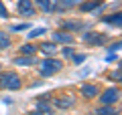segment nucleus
<instances>
[{"label":"nucleus","instance_id":"obj_1","mask_svg":"<svg viewBox=\"0 0 122 115\" xmlns=\"http://www.w3.org/2000/svg\"><path fill=\"white\" fill-rule=\"evenodd\" d=\"M0 89H8V91L20 89V77L16 73H12V71L0 73Z\"/></svg>","mask_w":122,"mask_h":115},{"label":"nucleus","instance_id":"obj_2","mask_svg":"<svg viewBox=\"0 0 122 115\" xmlns=\"http://www.w3.org/2000/svg\"><path fill=\"white\" fill-rule=\"evenodd\" d=\"M61 67H63L61 61L53 59V57H47L43 63H39V73L43 77H51V75H55L57 71H61Z\"/></svg>","mask_w":122,"mask_h":115},{"label":"nucleus","instance_id":"obj_3","mask_svg":"<svg viewBox=\"0 0 122 115\" xmlns=\"http://www.w3.org/2000/svg\"><path fill=\"white\" fill-rule=\"evenodd\" d=\"M118 99H120V91H118L116 87H110V89H106L104 93L100 95L102 105H114V103H118Z\"/></svg>","mask_w":122,"mask_h":115},{"label":"nucleus","instance_id":"obj_4","mask_svg":"<svg viewBox=\"0 0 122 115\" xmlns=\"http://www.w3.org/2000/svg\"><path fill=\"white\" fill-rule=\"evenodd\" d=\"M16 10H18V14H22V16H35V6H33V0H18Z\"/></svg>","mask_w":122,"mask_h":115},{"label":"nucleus","instance_id":"obj_5","mask_svg":"<svg viewBox=\"0 0 122 115\" xmlns=\"http://www.w3.org/2000/svg\"><path fill=\"white\" fill-rule=\"evenodd\" d=\"M55 105L59 107V109L73 107V105H75V97H73V95H63V97H57V99H55Z\"/></svg>","mask_w":122,"mask_h":115},{"label":"nucleus","instance_id":"obj_6","mask_svg":"<svg viewBox=\"0 0 122 115\" xmlns=\"http://www.w3.org/2000/svg\"><path fill=\"white\" fill-rule=\"evenodd\" d=\"M35 2L43 12H53L57 8V0H35Z\"/></svg>","mask_w":122,"mask_h":115},{"label":"nucleus","instance_id":"obj_7","mask_svg":"<svg viewBox=\"0 0 122 115\" xmlns=\"http://www.w3.org/2000/svg\"><path fill=\"white\" fill-rule=\"evenodd\" d=\"M83 40H87V43H92V44H102L106 40V36H102V34H98V32H86L83 34Z\"/></svg>","mask_w":122,"mask_h":115},{"label":"nucleus","instance_id":"obj_8","mask_svg":"<svg viewBox=\"0 0 122 115\" xmlns=\"http://www.w3.org/2000/svg\"><path fill=\"white\" fill-rule=\"evenodd\" d=\"M81 95H83L86 99L98 97V87H96V85H81Z\"/></svg>","mask_w":122,"mask_h":115},{"label":"nucleus","instance_id":"obj_9","mask_svg":"<svg viewBox=\"0 0 122 115\" xmlns=\"http://www.w3.org/2000/svg\"><path fill=\"white\" fill-rule=\"evenodd\" d=\"M53 40L63 43V44H71L73 43V36H71L69 32H53Z\"/></svg>","mask_w":122,"mask_h":115},{"label":"nucleus","instance_id":"obj_10","mask_svg":"<svg viewBox=\"0 0 122 115\" xmlns=\"http://www.w3.org/2000/svg\"><path fill=\"white\" fill-rule=\"evenodd\" d=\"M37 109H39V113H41V115H45V113H51V103H49V99L41 97L39 101H37Z\"/></svg>","mask_w":122,"mask_h":115},{"label":"nucleus","instance_id":"obj_11","mask_svg":"<svg viewBox=\"0 0 122 115\" xmlns=\"http://www.w3.org/2000/svg\"><path fill=\"white\" fill-rule=\"evenodd\" d=\"M14 65H20V67H30V65H35V57H29V55L16 57V59H14Z\"/></svg>","mask_w":122,"mask_h":115},{"label":"nucleus","instance_id":"obj_12","mask_svg":"<svg viewBox=\"0 0 122 115\" xmlns=\"http://www.w3.org/2000/svg\"><path fill=\"white\" fill-rule=\"evenodd\" d=\"M94 115H118V109H114V105H104V107H98Z\"/></svg>","mask_w":122,"mask_h":115},{"label":"nucleus","instance_id":"obj_13","mask_svg":"<svg viewBox=\"0 0 122 115\" xmlns=\"http://www.w3.org/2000/svg\"><path fill=\"white\" fill-rule=\"evenodd\" d=\"M102 4H104L102 0H92V2H83V4H81V12H90V10H96V8H100Z\"/></svg>","mask_w":122,"mask_h":115},{"label":"nucleus","instance_id":"obj_14","mask_svg":"<svg viewBox=\"0 0 122 115\" xmlns=\"http://www.w3.org/2000/svg\"><path fill=\"white\" fill-rule=\"evenodd\" d=\"M41 51L45 53V57H53V53L57 51V47H55V43H43L41 44Z\"/></svg>","mask_w":122,"mask_h":115},{"label":"nucleus","instance_id":"obj_15","mask_svg":"<svg viewBox=\"0 0 122 115\" xmlns=\"http://www.w3.org/2000/svg\"><path fill=\"white\" fill-rule=\"evenodd\" d=\"M37 51H39V49H37L35 44H30V43H26V44L20 47V53H22V55H29V57H35Z\"/></svg>","mask_w":122,"mask_h":115},{"label":"nucleus","instance_id":"obj_16","mask_svg":"<svg viewBox=\"0 0 122 115\" xmlns=\"http://www.w3.org/2000/svg\"><path fill=\"white\" fill-rule=\"evenodd\" d=\"M10 47V36L6 32H0V51L2 49H8Z\"/></svg>","mask_w":122,"mask_h":115},{"label":"nucleus","instance_id":"obj_17","mask_svg":"<svg viewBox=\"0 0 122 115\" xmlns=\"http://www.w3.org/2000/svg\"><path fill=\"white\" fill-rule=\"evenodd\" d=\"M45 32H47V28H43V26H41V28H33V30L29 32V38L33 40V38H37V36H43Z\"/></svg>","mask_w":122,"mask_h":115},{"label":"nucleus","instance_id":"obj_18","mask_svg":"<svg viewBox=\"0 0 122 115\" xmlns=\"http://www.w3.org/2000/svg\"><path fill=\"white\" fill-rule=\"evenodd\" d=\"M81 26H83L81 22H69V20L63 22V28H65V30H79Z\"/></svg>","mask_w":122,"mask_h":115},{"label":"nucleus","instance_id":"obj_19","mask_svg":"<svg viewBox=\"0 0 122 115\" xmlns=\"http://www.w3.org/2000/svg\"><path fill=\"white\" fill-rule=\"evenodd\" d=\"M104 20H106V22H110V24H116V26H120V24H122L120 14H112V16H106Z\"/></svg>","mask_w":122,"mask_h":115},{"label":"nucleus","instance_id":"obj_20","mask_svg":"<svg viewBox=\"0 0 122 115\" xmlns=\"http://www.w3.org/2000/svg\"><path fill=\"white\" fill-rule=\"evenodd\" d=\"M61 4L65 6V8H71V6H75V4H79V0H59Z\"/></svg>","mask_w":122,"mask_h":115},{"label":"nucleus","instance_id":"obj_21","mask_svg":"<svg viewBox=\"0 0 122 115\" xmlns=\"http://www.w3.org/2000/svg\"><path fill=\"white\" fill-rule=\"evenodd\" d=\"M61 55H63V57H71V55H73V49H71V47H63V49H61Z\"/></svg>","mask_w":122,"mask_h":115},{"label":"nucleus","instance_id":"obj_22","mask_svg":"<svg viewBox=\"0 0 122 115\" xmlns=\"http://www.w3.org/2000/svg\"><path fill=\"white\" fill-rule=\"evenodd\" d=\"M25 28H29V24H12V26H10L12 32H16V30H25Z\"/></svg>","mask_w":122,"mask_h":115},{"label":"nucleus","instance_id":"obj_23","mask_svg":"<svg viewBox=\"0 0 122 115\" xmlns=\"http://www.w3.org/2000/svg\"><path fill=\"white\" fill-rule=\"evenodd\" d=\"M71 57H73V63H77V65H81L86 61V55H71Z\"/></svg>","mask_w":122,"mask_h":115},{"label":"nucleus","instance_id":"obj_24","mask_svg":"<svg viewBox=\"0 0 122 115\" xmlns=\"http://www.w3.org/2000/svg\"><path fill=\"white\" fill-rule=\"evenodd\" d=\"M0 18H8V12H6V6L0 2Z\"/></svg>","mask_w":122,"mask_h":115},{"label":"nucleus","instance_id":"obj_25","mask_svg":"<svg viewBox=\"0 0 122 115\" xmlns=\"http://www.w3.org/2000/svg\"><path fill=\"white\" fill-rule=\"evenodd\" d=\"M118 49H120V40H116V43H114V44H112V47H110V51H112V53H114V51H118Z\"/></svg>","mask_w":122,"mask_h":115},{"label":"nucleus","instance_id":"obj_26","mask_svg":"<svg viewBox=\"0 0 122 115\" xmlns=\"http://www.w3.org/2000/svg\"><path fill=\"white\" fill-rule=\"evenodd\" d=\"M112 79H116V81H120V69H118L116 73H112Z\"/></svg>","mask_w":122,"mask_h":115},{"label":"nucleus","instance_id":"obj_27","mask_svg":"<svg viewBox=\"0 0 122 115\" xmlns=\"http://www.w3.org/2000/svg\"><path fill=\"white\" fill-rule=\"evenodd\" d=\"M30 115H41V113H30Z\"/></svg>","mask_w":122,"mask_h":115}]
</instances>
